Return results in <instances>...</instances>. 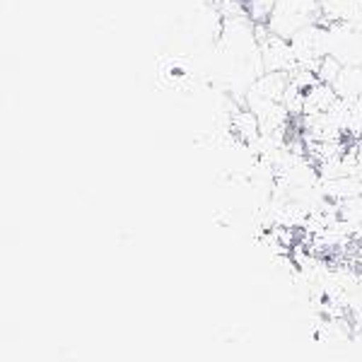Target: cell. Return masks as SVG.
Here are the masks:
<instances>
[{
  "label": "cell",
  "mask_w": 362,
  "mask_h": 362,
  "mask_svg": "<svg viewBox=\"0 0 362 362\" xmlns=\"http://www.w3.org/2000/svg\"><path fill=\"white\" fill-rule=\"evenodd\" d=\"M317 22H324L319 0H278L266 27L278 37L293 39L297 32Z\"/></svg>",
  "instance_id": "obj_1"
},
{
  "label": "cell",
  "mask_w": 362,
  "mask_h": 362,
  "mask_svg": "<svg viewBox=\"0 0 362 362\" xmlns=\"http://www.w3.org/2000/svg\"><path fill=\"white\" fill-rule=\"evenodd\" d=\"M326 46L343 66H362V32L353 22H326Z\"/></svg>",
  "instance_id": "obj_2"
},
{
  "label": "cell",
  "mask_w": 362,
  "mask_h": 362,
  "mask_svg": "<svg viewBox=\"0 0 362 362\" xmlns=\"http://www.w3.org/2000/svg\"><path fill=\"white\" fill-rule=\"evenodd\" d=\"M259 42L266 73H293L297 68V56L290 39L278 37L266 25H259Z\"/></svg>",
  "instance_id": "obj_3"
},
{
  "label": "cell",
  "mask_w": 362,
  "mask_h": 362,
  "mask_svg": "<svg viewBox=\"0 0 362 362\" xmlns=\"http://www.w3.org/2000/svg\"><path fill=\"white\" fill-rule=\"evenodd\" d=\"M338 102V95L334 90V85L326 83H317L312 85L305 92V109H302V116H319L334 109V104Z\"/></svg>",
  "instance_id": "obj_4"
},
{
  "label": "cell",
  "mask_w": 362,
  "mask_h": 362,
  "mask_svg": "<svg viewBox=\"0 0 362 362\" xmlns=\"http://www.w3.org/2000/svg\"><path fill=\"white\" fill-rule=\"evenodd\" d=\"M334 90L343 102H358L362 97V66H343L334 80Z\"/></svg>",
  "instance_id": "obj_5"
},
{
  "label": "cell",
  "mask_w": 362,
  "mask_h": 362,
  "mask_svg": "<svg viewBox=\"0 0 362 362\" xmlns=\"http://www.w3.org/2000/svg\"><path fill=\"white\" fill-rule=\"evenodd\" d=\"M324 22H353L362 10V0H319Z\"/></svg>",
  "instance_id": "obj_6"
},
{
  "label": "cell",
  "mask_w": 362,
  "mask_h": 362,
  "mask_svg": "<svg viewBox=\"0 0 362 362\" xmlns=\"http://www.w3.org/2000/svg\"><path fill=\"white\" fill-rule=\"evenodd\" d=\"M276 3L278 0H244L247 15L256 22V25H268L273 10H276Z\"/></svg>",
  "instance_id": "obj_7"
}]
</instances>
